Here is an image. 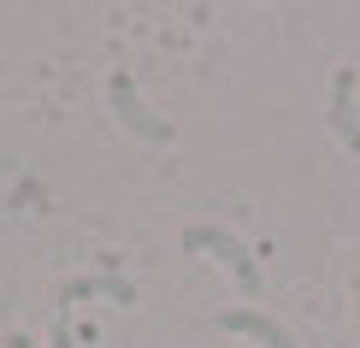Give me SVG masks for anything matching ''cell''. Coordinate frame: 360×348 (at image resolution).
<instances>
[{
	"instance_id": "1",
	"label": "cell",
	"mask_w": 360,
	"mask_h": 348,
	"mask_svg": "<svg viewBox=\"0 0 360 348\" xmlns=\"http://www.w3.org/2000/svg\"><path fill=\"white\" fill-rule=\"evenodd\" d=\"M184 248H189V254H213V260L243 283V295H260V266H254V254H248L231 231H219V224H189V231H184Z\"/></svg>"
},
{
	"instance_id": "2",
	"label": "cell",
	"mask_w": 360,
	"mask_h": 348,
	"mask_svg": "<svg viewBox=\"0 0 360 348\" xmlns=\"http://www.w3.org/2000/svg\"><path fill=\"white\" fill-rule=\"evenodd\" d=\"M107 101H112V112H118V124H124L130 136H142V142H154V148H166L172 142V124L160 112H148V101L136 95V77L130 71H112V83H107Z\"/></svg>"
},
{
	"instance_id": "3",
	"label": "cell",
	"mask_w": 360,
	"mask_h": 348,
	"mask_svg": "<svg viewBox=\"0 0 360 348\" xmlns=\"http://www.w3.org/2000/svg\"><path fill=\"white\" fill-rule=\"evenodd\" d=\"M331 130H337V142L349 148V154H360V95H354V71L349 65H337V77H331Z\"/></svg>"
},
{
	"instance_id": "4",
	"label": "cell",
	"mask_w": 360,
	"mask_h": 348,
	"mask_svg": "<svg viewBox=\"0 0 360 348\" xmlns=\"http://www.w3.org/2000/svg\"><path fill=\"white\" fill-rule=\"evenodd\" d=\"M219 330L248 337V342H260V348H295V337L272 319V313H260V307H231V313H219Z\"/></svg>"
},
{
	"instance_id": "5",
	"label": "cell",
	"mask_w": 360,
	"mask_h": 348,
	"mask_svg": "<svg viewBox=\"0 0 360 348\" xmlns=\"http://www.w3.org/2000/svg\"><path fill=\"white\" fill-rule=\"evenodd\" d=\"M65 301H89V295H107V301H136V290H130L118 271H89V278H71L65 290H59Z\"/></svg>"
},
{
	"instance_id": "6",
	"label": "cell",
	"mask_w": 360,
	"mask_h": 348,
	"mask_svg": "<svg viewBox=\"0 0 360 348\" xmlns=\"http://www.w3.org/2000/svg\"><path fill=\"white\" fill-rule=\"evenodd\" d=\"M53 348H77V330H71V319H53Z\"/></svg>"
},
{
	"instance_id": "7",
	"label": "cell",
	"mask_w": 360,
	"mask_h": 348,
	"mask_svg": "<svg viewBox=\"0 0 360 348\" xmlns=\"http://www.w3.org/2000/svg\"><path fill=\"white\" fill-rule=\"evenodd\" d=\"M0 348H36V342H30L24 330H6V337H0Z\"/></svg>"
},
{
	"instance_id": "8",
	"label": "cell",
	"mask_w": 360,
	"mask_h": 348,
	"mask_svg": "<svg viewBox=\"0 0 360 348\" xmlns=\"http://www.w3.org/2000/svg\"><path fill=\"white\" fill-rule=\"evenodd\" d=\"M354 319H360V278H354Z\"/></svg>"
}]
</instances>
